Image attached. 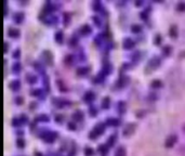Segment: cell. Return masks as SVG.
I'll return each mask as SVG.
<instances>
[{
    "label": "cell",
    "mask_w": 185,
    "mask_h": 156,
    "mask_svg": "<svg viewBox=\"0 0 185 156\" xmlns=\"http://www.w3.org/2000/svg\"><path fill=\"white\" fill-rule=\"evenodd\" d=\"M56 84H57L58 86H60V87H58V88H60V89H61V90H63V91H66V90H67V89H66V88H65L66 86H65V85L63 84V81H62V80H60V79H57V80H56Z\"/></svg>",
    "instance_id": "obj_35"
},
{
    "label": "cell",
    "mask_w": 185,
    "mask_h": 156,
    "mask_svg": "<svg viewBox=\"0 0 185 156\" xmlns=\"http://www.w3.org/2000/svg\"><path fill=\"white\" fill-rule=\"evenodd\" d=\"M15 101H16L17 103H22V98H21V96H19V98L15 99Z\"/></svg>",
    "instance_id": "obj_53"
},
{
    "label": "cell",
    "mask_w": 185,
    "mask_h": 156,
    "mask_svg": "<svg viewBox=\"0 0 185 156\" xmlns=\"http://www.w3.org/2000/svg\"><path fill=\"white\" fill-rule=\"evenodd\" d=\"M57 21H58V18L56 15H49L47 18H44V22L49 24H55L57 23Z\"/></svg>",
    "instance_id": "obj_12"
},
{
    "label": "cell",
    "mask_w": 185,
    "mask_h": 156,
    "mask_svg": "<svg viewBox=\"0 0 185 156\" xmlns=\"http://www.w3.org/2000/svg\"><path fill=\"white\" fill-rule=\"evenodd\" d=\"M49 119H50L49 116L46 114H40L36 118V120H40V122H49Z\"/></svg>",
    "instance_id": "obj_25"
},
{
    "label": "cell",
    "mask_w": 185,
    "mask_h": 156,
    "mask_svg": "<svg viewBox=\"0 0 185 156\" xmlns=\"http://www.w3.org/2000/svg\"><path fill=\"white\" fill-rule=\"evenodd\" d=\"M93 153H94V151H93V148L91 146H86L85 147V154L87 156H92Z\"/></svg>",
    "instance_id": "obj_30"
},
{
    "label": "cell",
    "mask_w": 185,
    "mask_h": 156,
    "mask_svg": "<svg viewBox=\"0 0 185 156\" xmlns=\"http://www.w3.org/2000/svg\"><path fill=\"white\" fill-rule=\"evenodd\" d=\"M62 119H63V116H62V115H56V117H55V120H56L57 123H61V122H62Z\"/></svg>",
    "instance_id": "obj_48"
},
{
    "label": "cell",
    "mask_w": 185,
    "mask_h": 156,
    "mask_svg": "<svg viewBox=\"0 0 185 156\" xmlns=\"http://www.w3.org/2000/svg\"><path fill=\"white\" fill-rule=\"evenodd\" d=\"M37 77L34 75V74H32V73H27L26 74V80L28 81L29 84H34V83H36V79Z\"/></svg>",
    "instance_id": "obj_19"
},
{
    "label": "cell",
    "mask_w": 185,
    "mask_h": 156,
    "mask_svg": "<svg viewBox=\"0 0 185 156\" xmlns=\"http://www.w3.org/2000/svg\"><path fill=\"white\" fill-rule=\"evenodd\" d=\"M20 122H21V118H16V117H14L13 119H12V125L16 126V125H19V124H20Z\"/></svg>",
    "instance_id": "obj_45"
},
{
    "label": "cell",
    "mask_w": 185,
    "mask_h": 156,
    "mask_svg": "<svg viewBox=\"0 0 185 156\" xmlns=\"http://www.w3.org/2000/svg\"><path fill=\"white\" fill-rule=\"evenodd\" d=\"M54 38H55V40H56L57 42H62V40H63V31L58 29V31L55 33Z\"/></svg>",
    "instance_id": "obj_21"
},
{
    "label": "cell",
    "mask_w": 185,
    "mask_h": 156,
    "mask_svg": "<svg viewBox=\"0 0 185 156\" xmlns=\"http://www.w3.org/2000/svg\"><path fill=\"white\" fill-rule=\"evenodd\" d=\"M40 136L43 138V140L46 142H53L54 139L57 136V133L55 131H51V130H43L40 132Z\"/></svg>",
    "instance_id": "obj_2"
},
{
    "label": "cell",
    "mask_w": 185,
    "mask_h": 156,
    "mask_svg": "<svg viewBox=\"0 0 185 156\" xmlns=\"http://www.w3.org/2000/svg\"><path fill=\"white\" fill-rule=\"evenodd\" d=\"M176 9L179 11H184L185 10V1H180L176 4Z\"/></svg>",
    "instance_id": "obj_33"
},
{
    "label": "cell",
    "mask_w": 185,
    "mask_h": 156,
    "mask_svg": "<svg viewBox=\"0 0 185 156\" xmlns=\"http://www.w3.org/2000/svg\"><path fill=\"white\" fill-rule=\"evenodd\" d=\"M160 41H161V36H160V34H156V36L154 37V42L156 43V44H159Z\"/></svg>",
    "instance_id": "obj_39"
},
{
    "label": "cell",
    "mask_w": 185,
    "mask_h": 156,
    "mask_svg": "<svg viewBox=\"0 0 185 156\" xmlns=\"http://www.w3.org/2000/svg\"><path fill=\"white\" fill-rule=\"evenodd\" d=\"M104 129H105V125L103 124V123H100V124H98V125L91 130V132L89 133V137H90V139L97 138L98 136L101 135V133L104 132Z\"/></svg>",
    "instance_id": "obj_1"
},
{
    "label": "cell",
    "mask_w": 185,
    "mask_h": 156,
    "mask_svg": "<svg viewBox=\"0 0 185 156\" xmlns=\"http://www.w3.org/2000/svg\"><path fill=\"white\" fill-rule=\"evenodd\" d=\"M128 81H129V79H128L127 76H121L119 78V80H118V85H119V87H123Z\"/></svg>",
    "instance_id": "obj_23"
},
{
    "label": "cell",
    "mask_w": 185,
    "mask_h": 156,
    "mask_svg": "<svg viewBox=\"0 0 185 156\" xmlns=\"http://www.w3.org/2000/svg\"><path fill=\"white\" fill-rule=\"evenodd\" d=\"M138 56H140V51H135L134 54H133V56H132V59H133V60H136Z\"/></svg>",
    "instance_id": "obj_49"
},
{
    "label": "cell",
    "mask_w": 185,
    "mask_h": 156,
    "mask_svg": "<svg viewBox=\"0 0 185 156\" xmlns=\"http://www.w3.org/2000/svg\"><path fill=\"white\" fill-rule=\"evenodd\" d=\"M41 57H43V60L46 61L48 64H52V54H51V52L49 50H44L42 51L41 53Z\"/></svg>",
    "instance_id": "obj_6"
},
{
    "label": "cell",
    "mask_w": 185,
    "mask_h": 156,
    "mask_svg": "<svg viewBox=\"0 0 185 156\" xmlns=\"http://www.w3.org/2000/svg\"><path fill=\"white\" fill-rule=\"evenodd\" d=\"M118 111H119L120 114L124 113V111H126V102L124 101H119V102H118Z\"/></svg>",
    "instance_id": "obj_22"
},
{
    "label": "cell",
    "mask_w": 185,
    "mask_h": 156,
    "mask_svg": "<svg viewBox=\"0 0 185 156\" xmlns=\"http://www.w3.org/2000/svg\"><path fill=\"white\" fill-rule=\"evenodd\" d=\"M184 128H185V126H184Z\"/></svg>",
    "instance_id": "obj_56"
},
{
    "label": "cell",
    "mask_w": 185,
    "mask_h": 156,
    "mask_svg": "<svg viewBox=\"0 0 185 156\" xmlns=\"http://www.w3.org/2000/svg\"><path fill=\"white\" fill-rule=\"evenodd\" d=\"M53 102L56 106H63V105H65V104H69V101L65 100V99H61V98H54Z\"/></svg>",
    "instance_id": "obj_10"
},
{
    "label": "cell",
    "mask_w": 185,
    "mask_h": 156,
    "mask_svg": "<svg viewBox=\"0 0 185 156\" xmlns=\"http://www.w3.org/2000/svg\"><path fill=\"white\" fill-rule=\"evenodd\" d=\"M20 156H23V155H20Z\"/></svg>",
    "instance_id": "obj_55"
},
{
    "label": "cell",
    "mask_w": 185,
    "mask_h": 156,
    "mask_svg": "<svg viewBox=\"0 0 185 156\" xmlns=\"http://www.w3.org/2000/svg\"><path fill=\"white\" fill-rule=\"evenodd\" d=\"M99 151L104 155V154H106L107 152H108V147L105 145V144H100L99 145Z\"/></svg>",
    "instance_id": "obj_28"
},
{
    "label": "cell",
    "mask_w": 185,
    "mask_h": 156,
    "mask_svg": "<svg viewBox=\"0 0 185 156\" xmlns=\"http://www.w3.org/2000/svg\"><path fill=\"white\" fill-rule=\"evenodd\" d=\"M36 155H37V156H43V155H42L40 152H37V153H36Z\"/></svg>",
    "instance_id": "obj_54"
},
{
    "label": "cell",
    "mask_w": 185,
    "mask_h": 156,
    "mask_svg": "<svg viewBox=\"0 0 185 156\" xmlns=\"http://www.w3.org/2000/svg\"><path fill=\"white\" fill-rule=\"evenodd\" d=\"M92 19H93V22H94V23L97 24L98 26H100V25H101V20H100V18H99V16H95V15H94V16H92Z\"/></svg>",
    "instance_id": "obj_41"
},
{
    "label": "cell",
    "mask_w": 185,
    "mask_h": 156,
    "mask_svg": "<svg viewBox=\"0 0 185 156\" xmlns=\"http://www.w3.org/2000/svg\"><path fill=\"white\" fill-rule=\"evenodd\" d=\"M34 66H35V67H36L37 70H38L39 72H44V67L42 66L41 63H39V62H35V63H34Z\"/></svg>",
    "instance_id": "obj_34"
},
{
    "label": "cell",
    "mask_w": 185,
    "mask_h": 156,
    "mask_svg": "<svg viewBox=\"0 0 185 156\" xmlns=\"http://www.w3.org/2000/svg\"><path fill=\"white\" fill-rule=\"evenodd\" d=\"M88 72H89V67H87V66H81V67L77 68V74H78V75H86Z\"/></svg>",
    "instance_id": "obj_20"
},
{
    "label": "cell",
    "mask_w": 185,
    "mask_h": 156,
    "mask_svg": "<svg viewBox=\"0 0 185 156\" xmlns=\"http://www.w3.org/2000/svg\"><path fill=\"white\" fill-rule=\"evenodd\" d=\"M141 16H142V19H146L147 18V13L146 12H141Z\"/></svg>",
    "instance_id": "obj_51"
},
{
    "label": "cell",
    "mask_w": 185,
    "mask_h": 156,
    "mask_svg": "<svg viewBox=\"0 0 185 156\" xmlns=\"http://www.w3.org/2000/svg\"><path fill=\"white\" fill-rule=\"evenodd\" d=\"M32 94H34V95H38V96H40V98H44L43 91L41 90V89H34V90H32Z\"/></svg>",
    "instance_id": "obj_27"
},
{
    "label": "cell",
    "mask_w": 185,
    "mask_h": 156,
    "mask_svg": "<svg viewBox=\"0 0 185 156\" xmlns=\"http://www.w3.org/2000/svg\"><path fill=\"white\" fill-rule=\"evenodd\" d=\"M156 98H157V94H156V93H150L148 99H151V100H155Z\"/></svg>",
    "instance_id": "obj_50"
},
{
    "label": "cell",
    "mask_w": 185,
    "mask_h": 156,
    "mask_svg": "<svg viewBox=\"0 0 185 156\" xmlns=\"http://www.w3.org/2000/svg\"><path fill=\"white\" fill-rule=\"evenodd\" d=\"M95 98V94H94V92L93 91H91V90H89V91H87L86 93H85V95H83V99L86 100V101H88V102H91V101H93V99Z\"/></svg>",
    "instance_id": "obj_13"
},
{
    "label": "cell",
    "mask_w": 185,
    "mask_h": 156,
    "mask_svg": "<svg viewBox=\"0 0 185 156\" xmlns=\"http://www.w3.org/2000/svg\"><path fill=\"white\" fill-rule=\"evenodd\" d=\"M67 127L70 128V129H73V130H75V129H76V125H75V123L69 122V123L67 124Z\"/></svg>",
    "instance_id": "obj_46"
},
{
    "label": "cell",
    "mask_w": 185,
    "mask_h": 156,
    "mask_svg": "<svg viewBox=\"0 0 185 156\" xmlns=\"http://www.w3.org/2000/svg\"><path fill=\"white\" fill-rule=\"evenodd\" d=\"M21 67H22V65H21V63L17 62V61L14 62L13 65H12V68H13L14 72H20V71H21Z\"/></svg>",
    "instance_id": "obj_32"
},
{
    "label": "cell",
    "mask_w": 185,
    "mask_h": 156,
    "mask_svg": "<svg viewBox=\"0 0 185 156\" xmlns=\"http://www.w3.org/2000/svg\"><path fill=\"white\" fill-rule=\"evenodd\" d=\"M8 51V42L4 41V52Z\"/></svg>",
    "instance_id": "obj_52"
},
{
    "label": "cell",
    "mask_w": 185,
    "mask_h": 156,
    "mask_svg": "<svg viewBox=\"0 0 185 156\" xmlns=\"http://www.w3.org/2000/svg\"><path fill=\"white\" fill-rule=\"evenodd\" d=\"M80 32H81V34H82V35H89V34H91L92 28H91V26L89 25V24H85V25L81 26Z\"/></svg>",
    "instance_id": "obj_11"
},
{
    "label": "cell",
    "mask_w": 185,
    "mask_h": 156,
    "mask_svg": "<svg viewBox=\"0 0 185 156\" xmlns=\"http://www.w3.org/2000/svg\"><path fill=\"white\" fill-rule=\"evenodd\" d=\"M134 129H135V124H133V123L127 124V125L124 126L123 130H122V133H123L124 136H128V135H130V133H132Z\"/></svg>",
    "instance_id": "obj_5"
},
{
    "label": "cell",
    "mask_w": 185,
    "mask_h": 156,
    "mask_svg": "<svg viewBox=\"0 0 185 156\" xmlns=\"http://www.w3.org/2000/svg\"><path fill=\"white\" fill-rule=\"evenodd\" d=\"M9 87L12 89V90H17V89L21 87V81L19 79H13L9 83Z\"/></svg>",
    "instance_id": "obj_8"
},
{
    "label": "cell",
    "mask_w": 185,
    "mask_h": 156,
    "mask_svg": "<svg viewBox=\"0 0 185 156\" xmlns=\"http://www.w3.org/2000/svg\"><path fill=\"white\" fill-rule=\"evenodd\" d=\"M109 104H110L109 98H108V96H105V98L102 100V106L104 107V108H108L109 107Z\"/></svg>",
    "instance_id": "obj_26"
},
{
    "label": "cell",
    "mask_w": 185,
    "mask_h": 156,
    "mask_svg": "<svg viewBox=\"0 0 185 156\" xmlns=\"http://www.w3.org/2000/svg\"><path fill=\"white\" fill-rule=\"evenodd\" d=\"M20 118H21V122H22V123H27V122H28V117H27L25 114H22Z\"/></svg>",
    "instance_id": "obj_43"
},
{
    "label": "cell",
    "mask_w": 185,
    "mask_h": 156,
    "mask_svg": "<svg viewBox=\"0 0 185 156\" xmlns=\"http://www.w3.org/2000/svg\"><path fill=\"white\" fill-rule=\"evenodd\" d=\"M115 156H126V148L123 145H120L116 148Z\"/></svg>",
    "instance_id": "obj_15"
},
{
    "label": "cell",
    "mask_w": 185,
    "mask_h": 156,
    "mask_svg": "<svg viewBox=\"0 0 185 156\" xmlns=\"http://www.w3.org/2000/svg\"><path fill=\"white\" fill-rule=\"evenodd\" d=\"M13 20L16 22V23H21L22 21L24 20V12L22 11H17L13 14Z\"/></svg>",
    "instance_id": "obj_7"
},
{
    "label": "cell",
    "mask_w": 185,
    "mask_h": 156,
    "mask_svg": "<svg viewBox=\"0 0 185 156\" xmlns=\"http://www.w3.org/2000/svg\"><path fill=\"white\" fill-rule=\"evenodd\" d=\"M16 144H17L20 147H24V144H25V142H24V140L22 139V138H19V139L16 140Z\"/></svg>",
    "instance_id": "obj_40"
},
{
    "label": "cell",
    "mask_w": 185,
    "mask_h": 156,
    "mask_svg": "<svg viewBox=\"0 0 185 156\" xmlns=\"http://www.w3.org/2000/svg\"><path fill=\"white\" fill-rule=\"evenodd\" d=\"M77 42H78V39L76 38V37H71L70 40H69V44H70V46H75Z\"/></svg>",
    "instance_id": "obj_42"
},
{
    "label": "cell",
    "mask_w": 185,
    "mask_h": 156,
    "mask_svg": "<svg viewBox=\"0 0 185 156\" xmlns=\"http://www.w3.org/2000/svg\"><path fill=\"white\" fill-rule=\"evenodd\" d=\"M159 64H160V57L158 55H154L151 60L148 61V63H147L146 70L147 68H148V70H154V68H156Z\"/></svg>",
    "instance_id": "obj_3"
},
{
    "label": "cell",
    "mask_w": 185,
    "mask_h": 156,
    "mask_svg": "<svg viewBox=\"0 0 185 156\" xmlns=\"http://www.w3.org/2000/svg\"><path fill=\"white\" fill-rule=\"evenodd\" d=\"M161 86H162V83L159 79H155L152 81V87H154V88H160Z\"/></svg>",
    "instance_id": "obj_29"
},
{
    "label": "cell",
    "mask_w": 185,
    "mask_h": 156,
    "mask_svg": "<svg viewBox=\"0 0 185 156\" xmlns=\"http://www.w3.org/2000/svg\"><path fill=\"white\" fill-rule=\"evenodd\" d=\"M106 124L110 125V126H118L120 124V120L118 119V118H115V117H109L106 119Z\"/></svg>",
    "instance_id": "obj_14"
},
{
    "label": "cell",
    "mask_w": 185,
    "mask_h": 156,
    "mask_svg": "<svg viewBox=\"0 0 185 156\" xmlns=\"http://www.w3.org/2000/svg\"><path fill=\"white\" fill-rule=\"evenodd\" d=\"M73 118L76 120H81L83 118V113L82 111H76V112H74L73 114Z\"/></svg>",
    "instance_id": "obj_17"
},
{
    "label": "cell",
    "mask_w": 185,
    "mask_h": 156,
    "mask_svg": "<svg viewBox=\"0 0 185 156\" xmlns=\"http://www.w3.org/2000/svg\"><path fill=\"white\" fill-rule=\"evenodd\" d=\"M134 46V41H133L130 37H127V38L123 39V48L126 49H130Z\"/></svg>",
    "instance_id": "obj_9"
},
{
    "label": "cell",
    "mask_w": 185,
    "mask_h": 156,
    "mask_svg": "<svg viewBox=\"0 0 185 156\" xmlns=\"http://www.w3.org/2000/svg\"><path fill=\"white\" fill-rule=\"evenodd\" d=\"M8 34L11 36V37H17L20 35V31L16 28V27H10L8 29Z\"/></svg>",
    "instance_id": "obj_16"
},
{
    "label": "cell",
    "mask_w": 185,
    "mask_h": 156,
    "mask_svg": "<svg viewBox=\"0 0 185 156\" xmlns=\"http://www.w3.org/2000/svg\"><path fill=\"white\" fill-rule=\"evenodd\" d=\"M21 54V52H20V49H15L13 52V57H19Z\"/></svg>",
    "instance_id": "obj_47"
},
{
    "label": "cell",
    "mask_w": 185,
    "mask_h": 156,
    "mask_svg": "<svg viewBox=\"0 0 185 156\" xmlns=\"http://www.w3.org/2000/svg\"><path fill=\"white\" fill-rule=\"evenodd\" d=\"M115 139H116V135H110L108 138V145H113L115 143Z\"/></svg>",
    "instance_id": "obj_38"
},
{
    "label": "cell",
    "mask_w": 185,
    "mask_h": 156,
    "mask_svg": "<svg viewBox=\"0 0 185 156\" xmlns=\"http://www.w3.org/2000/svg\"><path fill=\"white\" fill-rule=\"evenodd\" d=\"M97 113H98L97 107H95V106H91L90 107V114L91 115H97Z\"/></svg>",
    "instance_id": "obj_44"
},
{
    "label": "cell",
    "mask_w": 185,
    "mask_h": 156,
    "mask_svg": "<svg viewBox=\"0 0 185 156\" xmlns=\"http://www.w3.org/2000/svg\"><path fill=\"white\" fill-rule=\"evenodd\" d=\"M141 29H142V26L140 25V24L134 23V24L131 25V31H132L133 33H139V32H141Z\"/></svg>",
    "instance_id": "obj_24"
},
{
    "label": "cell",
    "mask_w": 185,
    "mask_h": 156,
    "mask_svg": "<svg viewBox=\"0 0 185 156\" xmlns=\"http://www.w3.org/2000/svg\"><path fill=\"white\" fill-rule=\"evenodd\" d=\"M176 139H177V137H176L175 133H171V135H169V136L167 137L166 141H165L166 147H171V146H173V144L176 142Z\"/></svg>",
    "instance_id": "obj_4"
},
{
    "label": "cell",
    "mask_w": 185,
    "mask_h": 156,
    "mask_svg": "<svg viewBox=\"0 0 185 156\" xmlns=\"http://www.w3.org/2000/svg\"><path fill=\"white\" fill-rule=\"evenodd\" d=\"M73 60H74V56H73V54H67L65 56V63H69V64H71L73 63Z\"/></svg>",
    "instance_id": "obj_37"
},
{
    "label": "cell",
    "mask_w": 185,
    "mask_h": 156,
    "mask_svg": "<svg viewBox=\"0 0 185 156\" xmlns=\"http://www.w3.org/2000/svg\"><path fill=\"white\" fill-rule=\"evenodd\" d=\"M162 53L164 54H166V55H168V54H170V52H171V50H172V48L170 47V46H168V44H166L165 47H162Z\"/></svg>",
    "instance_id": "obj_31"
},
{
    "label": "cell",
    "mask_w": 185,
    "mask_h": 156,
    "mask_svg": "<svg viewBox=\"0 0 185 156\" xmlns=\"http://www.w3.org/2000/svg\"><path fill=\"white\" fill-rule=\"evenodd\" d=\"M92 5H93L94 10H101V9H103V8H102V4H101V2H99V1H93Z\"/></svg>",
    "instance_id": "obj_36"
},
{
    "label": "cell",
    "mask_w": 185,
    "mask_h": 156,
    "mask_svg": "<svg viewBox=\"0 0 185 156\" xmlns=\"http://www.w3.org/2000/svg\"><path fill=\"white\" fill-rule=\"evenodd\" d=\"M169 33H170V36L171 37H176L177 36V26L175 24L170 26V29H169Z\"/></svg>",
    "instance_id": "obj_18"
}]
</instances>
